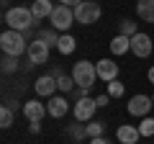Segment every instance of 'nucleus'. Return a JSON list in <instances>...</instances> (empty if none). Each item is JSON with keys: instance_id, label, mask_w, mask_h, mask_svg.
<instances>
[{"instance_id": "nucleus-1", "label": "nucleus", "mask_w": 154, "mask_h": 144, "mask_svg": "<svg viewBox=\"0 0 154 144\" xmlns=\"http://www.w3.org/2000/svg\"><path fill=\"white\" fill-rule=\"evenodd\" d=\"M5 23H8V28L11 31H28V28H33L36 26V18H33V13H31V8H23V5H16V8H11V11H5Z\"/></svg>"}, {"instance_id": "nucleus-2", "label": "nucleus", "mask_w": 154, "mask_h": 144, "mask_svg": "<svg viewBox=\"0 0 154 144\" xmlns=\"http://www.w3.org/2000/svg\"><path fill=\"white\" fill-rule=\"evenodd\" d=\"M0 49H3V54H11V57H21L28 52V41L26 36H23L21 31H3L0 33Z\"/></svg>"}, {"instance_id": "nucleus-3", "label": "nucleus", "mask_w": 154, "mask_h": 144, "mask_svg": "<svg viewBox=\"0 0 154 144\" xmlns=\"http://www.w3.org/2000/svg\"><path fill=\"white\" fill-rule=\"evenodd\" d=\"M72 77H75L77 88H93L95 80H98V70H95L93 62H75V70H72Z\"/></svg>"}, {"instance_id": "nucleus-4", "label": "nucleus", "mask_w": 154, "mask_h": 144, "mask_svg": "<svg viewBox=\"0 0 154 144\" xmlns=\"http://www.w3.org/2000/svg\"><path fill=\"white\" fill-rule=\"evenodd\" d=\"M49 23H51V28L54 31H62V33H67L69 31V26L75 23V8H69V5H54V11H51V16H49Z\"/></svg>"}, {"instance_id": "nucleus-5", "label": "nucleus", "mask_w": 154, "mask_h": 144, "mask_svg": "<svg viewBox=\"0 0 154 144\" xmlns=\"http://www.w3.org/2000/svg\"><path fill=\"white\" fill-rule=\"evenodd\" d=\"M100 13H103V11H100V5L95 3V0H82V3L75 8V21L88 26V23L100 21Z\"/></svg>"}, {"instance_id": "nucleus-6", "label": "nucleus", "mask_w": 154, "mask_h": 144, "mask_svg": "<svg viewBox=\"0 0 154 144\" xmlns=\"http://www.w3.org/2000/svg\"><path fill=\"white\" fill-rule=\"evenodd\" d=\"M95 111H98V103H95V98H80V100H75V108H72V113H75V121H80V124L93 121Z\"/></svg>"}, {"instance_id": "nucleus-7", "label": "nucleus", "mask_w": 154, "mask_h": 144, "mask_svg": "<svg viewBox=\"0 0 154 144\" xmlns=\"http://www.w3.org/2000/svg\"><path fill=\"white\" fill-rule=\"evenodd\" d=\"M154 108V100L149 98V95H134L131 100H128V113L131 116H141V118H146L149 116V111Z\"/></svg>"}, {"instance_id": "nucleus-8", "label": "nucleus", "mask_w": 154, "mask_h": 144, "mask_svg": "<svg viewBox=\"0 0 154 144\" xmlns=\"http://www.w3.org/2000/svg\"><path fill=\"white\" fill-rule=\"evenodd\" d=\"M26 57H28V64H46V62H49V46L36 39V41L28 44Z\"/></svg>"}, {"instance_id": "nucleus-9", "label": "nucleus", "mask_w": 154, "mask_h": 144, "mask_svg": "<svg viewBox=\"0 0 154 144\" xmlns=\"http://www.w3.org/2000/svg\"><path fill=\"white\" fill-rule=\"evenodd\" d=\"M154 44H152V36L149 33H134L131 36V52L136 57H141V59H146L149 54H152Z\"/></svg>"}, {"instance_id": "nucleus-10", "label": "nucleus", "mask_w": 154, "mask_h": 144, "mask_svg": "<svg viewBox=\"0 0 154 144\" xmlns=\"http://www.w3.org/2000/svg\"><path fill=\"white\" fill-rule=\"evenodd\" d=\"M95 70H98V80H103V83L118 80V62H113V59H98Z\"/></svg>"}, {"instance_id": "nucleus-11", "label": "nucleus", "mask_w": 154, "mask_h": 144, "mask_svg": "<svg viewBox=\"0 0 154 144\" xmlns=\"http://www.w3.org/2000/svg\"><path fill=\"white\" fill-rule=\"evenodd\" d=\"M33 90H36V95H41V98H51V95L59 90V88H57V77H51V75H41V77H36Z\"/></svg>"}, {"instance_id": "nucleus-12", "label": "nucleus", "mask_w": 154, "mask_h": 144, "mask_svg": "<svg viewBox=\"0 0 154 144\" xmlns=\"http://www.w3.org/2000/svg\"><path fill=\"white\" fill-rule=\"evenodd\" d=\"M67 111H69V100H67L64 95H51V98H49V103H46V113H49L51 118L67 116Z\"/></svg>"}, {"instance_id": "nucleus-13", "label": "nucleus", "mask_w": 154, "mask_h": 144, "mask_svg": "<svg viewBox=\"0 0 154 144\" xmlns=\"http://www.w3.org/2000/svg\"><path fill=\"white\" fill-rule=\"evenodd\" d=\"M23 116L28 118V124L41 121V118L46 116V103H38L36 98H33V100H26V103H23Z\"/></svg>"}, {"instance_id": "nucleus-14", "label": "nucleus", "mask_w": 154, "mask_h": 144, "mask_svg": "<svg viewBox=\"0 0 154 144\" xmlns=\"http://www.w3.org/2000/svg\"><path fill=\"white\" fill-rule=\"evenodd\" d=\"M116 136H118L121 144H136L139 136H141V131H139L136 126H131V124H123V126L116 129Z\"/></svg>"}, {"instance_id": "nucleus-15", "label": "nucleus", "mask_w": 154, "mask_h": 144, "mask_svg": "<svg viewBox=\"0 0 154 144\" xmlns=\"http://www.w3.org/2000/svg\"><path fill=\"white\" fill-rule=\"evenodd\" d=\"M51 11H54V5H51V0H33L31 3V13L36 21H41V18H49Z\"/></svg>"}, {"instance_id": "nucleus-16", "label": "nucleus", "mask_w": 154, "mask_h": 144, "mask_svg": "<svg viewBox=\"0 0 154 144\" xmlns=\"http://www.w3.org/2000/svg\"><path fill=\"white\" fill-rule=\"evenodd\" d=\"M136 13H139L141 21L154 23V0H139L136 3Z\"/></svg>"}, {"instance_id": "nucleus-17", "label": "nucleus", "mask_w": 154, "mask_h": 144, "mask_svg": "<svg viewBox=\"0 0 154 144\" xmlns=\"http://www.w3.org/2000/svg\"><path fill=\"white\" fill-rule=\"evenodd\" d=\"M36 39L44 41L49 49H57V44H59V33H57L54 28H38V31H36Z\"/></svg>"}, {"instance_id": "nucleus-18", "label": "nucleus", "mask_w": 154, "mask_h": 144, "mask_svg": "<svg viewBox=\"0 0 154 144\" xmlns=\"http://www.w3.org/2000/svg\"><path fill=\"white\" fill-rule=\"evenodd\" d=\"M110 52H113V54H126V52H131V39H128V36H123V33H118V36H116L113 41H110Z\"/></svg>"}, {"instance_id": "nucleus-19", "label": "nucleus", "mask_w": 154, "mask_h": 144, "mask_svg": "<svg viewBox=\"0 0 154 144\" xmlns=\"http://www.w3.org/2000/svg\"><path fill=\"white\" fill-rule=\"evenodd\" d=\"M75 46H77V39H75V36L62 33V36H59V44H57V52L67 57V54H72V52H75Z\"/></svg>"}, {"instance_id": "nucleus-20", "label": "nucleus", "mask_w": 154, "mask_h": 144, "mask_svg": "<svg viewBox=\"0 0 154 144\" xmlns=\"http://www.w3.org/2000/svg\"><path fill=\"white\" fill-rule=\"evenodd\" d=\"M67 136H72V139H77V142H80V139L88 136V126H85V124H80V121L69 124V126H67Z\"/></svg>"}, {"instance_id": "nucleus-21", "label": "nucleus", "mask_w": 154, "mask_h": 144, "mask_svg": "<svg viewBox=\"0 0 154 144\" xmlns=\"http://www.w3.org/2000/svg\"><path fill=\"white\" fill-rule=\"evenodd\" d=\"M0 67H3V72H5V75H11V72H16V70H18V57L3 54V62H0Z\"/></svg>"}, {"instance_id": "nucleus-22", "label": "nucleus", "mask_w": 154, "mask_h": 144, "mask_svg": "<svg viewBox=\"0 0 154 144\" xmlns=\"http://www.w3.org/2000/svg\"><path fill=\"white\" fill-rule=\"evenodd\" d=\"M85 126H88V136H90V139L103 136V131H105V124H103V121H88Z\"/></svg>"}, {"instance_id": "nucleus-23", "label": "nucleus", "mask_w": 154, "mask_h": 144, "mask_svg": "<svg viewBox=\"0 0 154 144\" xmlns=\"http://www.w3.org/2000/svg\"><path fill=\"white\" fill-rule=\"evenodd\" d=\"M57 88H59L62 93H72V90H75V77H72V75H62V77L57 80Z\"/></svg>"}, {"instance_id": "nucleus-24", "label": "nucleus", "mask_w": 154, "mask_h": 144, "mask_svg": "<svg viewBox=\"0 0 154 144\" xmlns=\"http://www.w3.org/2000/svg\"><path fill=\"white\" fill-rule=\"evenodd\" d=\"M123 93H126V88H123V83H118V80H113V83H108V95H110V98H121Z\"/></svg>"}, {"instance_id": "nucleus-25", "label": "nucleus", "mask_w": 154, "mask_h": 144, "mask_svg": "<svg viewBox=\"0 0 154 144\" xmlns=\"http://www.w3.org/2000/svg\"><path fill=\"white\" fill-rule=\"evenodd\" d=\"M139 131H141V136H154V118H144L141 124H139Z\"/></svg>"}, {"instance_id": "nucleus-26", "label": "nucleus", "mask_w": 154, "mask_h": 144, "mask_svg": "<svg viewBox=\"0 0 154 144\" xmlns=\"http://www.w3.org/2000/svg\"><path fill=\"white\" fill-rule=\"evenodd\" d=\"M11 124H13V111L8 108V105H3V108H0V126L8 129Z\"/></svg>"}, {"instance_id": "nucleus-27", "label": "nucleus", "mask_w": 154, "mask_h": 144, "mask_svg": "<svg viewBox=\"0 0 154 144\" xmlns=\"http://www.w3.org/2000/svg\"><path fill=\"white\" fill-rule=\"evenodd\" d=\"M121 33L131 39L134 33H139V28H136V23H134V21H126V18H123V21H121Z\"/></svg>"}, {"instance_id": "nucleus-28", "label": "nucleus", "mask_w": 154, "mask_h": 144, "mask_svg": "<svg viewBox=\"0 0 154 144\" xmlns=\"http://www.w3.org/2000/svg\"><path fill=\"white\" fill-rule=\"evenodd\" d=\"M72 95H75L77 100H80V98H90V88H75V90H72Z\"/></svg>"}, {"instance_id": "nucleus-29", "label": "nucleus", "mask_w": 154, "mask_h": 144, "mask_svg": "<svg viewBox=\"0 0 154 144\" xmlns=\"http://www.w3.org/2000/svg\"><path fill=\"white\" fill-rule=\"evenodd\" d=\"M95 103H98V108H103V105L110 103V95H108V93H105V95H98V98H95Z\"/></svg>"}, {"instance_id": "nucleus-30", "label": "nucleus", "mask_w": 154, "mask_h": 144, "mask_svg": "<svg viewBox=\"0 0 154 144\" xmlns=\"http://www.w3.org/2000/svg\"><path fill=\"white\" fill-rule=\"evenodd\" d=\"M3 105H8V108H11L13 113H16L18 108H21V111H23V105H21V103H16V100H5V103H3Z\"/></svg>"}, {"instance_id": "nucleus-31", "label": "nucleus", "mask_w": 154, "mask_h": 144, "mask_svg": "<svg viewBox=\"0 0 154 144\" xmlns=\"http://www.w3.org/2000/svg\"><path fill=\"white\" fill-rule=\"evenodd\" d=\"M28 131H31V134H38V131H41V121H33L31 126H28Z\"/></svg>"}, {"instance_id": "nucleus-32", "label": "nucleus", "mask_w": 154, "mask_h": 144, "mask_svg": "<svg viewBox=\"0 0 154 144\" xmlns=\"http://www.w3.org/2000/svg\"><path fill=\"white\" fill-rule=\"evenodd\" d=\"M59 3H62V5H69V8H77L82 0H59Z\"/></svg>"}, {"instance_id": "nucleus-33", "label": "nucleus", "mask_w": 154, "mask_h": 144, "mask_svg": "<svg viewBox=\"0 0 154 144\" xmlns=\"http://www.w3.org/2000/svg\"><path fill=\"white\" fill-rule=\"evenodd\" d=\"M90 144H108V139L105 136H95V139H90Z\"/></svg>"}, {"instance_id": "nucleus-34", "label": "nucleus", "mask_w": 154, "mask_h": 144, "mask_svg": "<svg viewBox=\"0 0 154 144\" xmlns=\"http://www.w3.org/2000/svg\"><path fill=\"white\" fill-rule=\"evenodd\" d=\"M146 77H149V83H152V85H154V64H152V67H149V72H146Z\"/></svg>"}, {"instance_id": "nucleus-35", "label": "nucleus", "mask_w": 154, "mask_h": 144, "mask_svg": "<svg viewBox=\"0 0 154 144\" xmlns=\"http://www.w3.org/2000/svg\"><path fill=\"white\" fill-rule=\"evenodd\" d=\"M152 100H154V95H152Z\"/></svg>"}]
</instances>
